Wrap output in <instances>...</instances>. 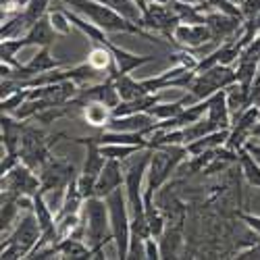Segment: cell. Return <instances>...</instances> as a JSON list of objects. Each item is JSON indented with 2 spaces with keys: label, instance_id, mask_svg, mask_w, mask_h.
<instances>
[{
  "label": "cell",
  "instance_id": "cell-28",
  "mask_svg": "<svg viewBox=\"0 0 260 260\" xmlns=\"http://www.w3.org/2000/svg\"><path fill=\"white\" fill-rule=\"evenodd\" d=\"M50 3H52V0H29L27 7H25V11H23V15L31 21V23H38L42 17L48 15Z\"/></svg>",
  "mask_w": 260,
  "mask_h": 260
},
{
  "label": "cell",
  "instance_id": "cell-19",
  "mask_svg": "<svg viewBox=\"0 0 260 260\" xmlns=\"http://www.w3.org/2000/svg\"><path fill=\"white\" fill-rule=\"evenodd\" d=\"M83 119L92 127H104L106 129V125L113 119V108L106 106L104 102H98V100H88L83 104Z\"/></svg>",
  "mask_w": 260,
  "mask_h": 260
},
{
  "label": "cell",
  "instance_id": "cell-34",
  "mask_svg": "<svg viewBox=\"0 0 260 260\" xmlns=\"http://www.w3.org/2000/svg\"><path fill=\"white\" fill-rule=\"evenodd\" d=\"M240 221L254 233L260 235V216L258 214H250V212H240Z\"/></svg>",
  "mask_w": 260,
  "mask_h": 260
},
{
  "label": "cell",
  "instance_id": "cell-36",
  "mask_svg": "<svg viewBox=\"0 0 260 260\" xmlns=\"http://www.w3.org/2000/svg\"><path fill=\"white\" fill-rule=\"evenodd\" d=\"M148 5H152V3H156V5H171V0H146Z\"/></svg>",
  "mask_w": 260,
  "mask_h": 260
},
{
  "label": "cell",
  "instance_id": "cell-25",
  "mask_svg": "<svg viewBox=\"0 0 260 260\" xmlns=\"http://www.w3.org/2000/svg\"><path fill=\"white\" fill-rule=\"evenodd\" d=\"M146 146H134V144H102L100 146V152L106 158H115V160H129L132 156H136L140 150H144Z\"/></svg>",
  "mask_w": 260,
  "mask_h": 260
},
{
  "label": "cell",
  "instance_id": "cell-4",
  "mask_svg": "<svg viewBox=\"0 0 260 260\" xmlns=\"http://www.w3.org/2000/svg\"><path fill=\"white\" fill-rule=\"evenodd\" d=\"M108 214H111V229H113V244L117 250V258H129V246H132V214H129L127 193L125 187L115 189L106 196Z\"/></svg>",
  "mask_w": 260,
  "mask_h": 260
},
{
  "label": "cell",
  "instance_id": "cell-32",
  "mask_svg": "<svg viewBox=\"0 0 260 260\" xmlns=\"http://www.w3.org/2000/svg\"><path fill=\"white\" fill-rule=\"evenodd\" d=\"M240 9L246 21H254L260 15V0H242Z\"/></svg>",
  "mask_w": 260,
  "mask_h": 260
},
{
  "label": "cell",
  "instance_id": "cell-1",
  "mask_svg": "<svg viewBox=\"0 0 260 260\" xmlns=\"http://www.w3.org/2000/svg\"><path fill=\"white\" fill-rule=\"evenodd\" d=\"M185 146H160L152 148L150 165L146 173V189H144V204L150 208L154 204V193L167 183V179L179 169V165L187 158Z\"/></svg>",
  "mask_w": 260,
  "mask_h": 260
},
{
  "label": "cell",
  "instance_id": "cell-37",
  "mask_svg": "<svg viewBox=\"0 0 260 260\" xmlns=\"http://www.w3.org/2000/svg\"><path fill=\"white\" fill-rule=\"evenodd\" d=\"M231 3H237V5H240V3H242V0H231Z\"/></svg>",
  "mask_w": 260,
  "mask_h": 260
},
{
  "label": "cell",
  "instance_id": "cell-11",
  "mask_svg": "<svg viewBox=\"0 0 260 260\" xmlns=\"http://www.w3.org/2000/svg\"><path fill=\"white\" fill-rule=\"evenodd\" d=\"M75 177V169L73 165L64 162V160H56L50 156V160L40 169V181H42V187L40 191H52V189H62L67 187L69 181Z\"/></svg>",
  "mask_w": 260,
  "mask_h": 260
},
{
  "label": "cell",
  "instance_id": "cell-35",
  "mask_svg": "<svg viewBox=\"0 0 260 260\" xmlns=\"http://www.w3.org/2000/svg\"><path fill=\"white\" fill-rule=\"evenodd\" d=\"M237 258H240V260H252V258L260 260V240H258V242H254L250 248L242 250L240 254H237Z\"/></svg>",
  "mask_w": 260,
  "mask_h": 260
},
{
  "label": "cell",
  "instance_id": "cell-5",
  "mask_svg": "<svg viewBox=\"0 0 260 260\" xmlns=\"http://www.w3.org/2000/svg\"><path fill=\"white\" fill-rule=\"evenodd\" d=\"M75 144H81L88 148V154H85V162L83 169L77 175V185L83 193V198H92L94 189H96V181L100 177V173L106 165V156L100 152V144L94 138H71Z\"/></svg>",
  "mask_w": 260,
  "mask_h": 260
},
{
  "label": "cell",
  "instance_id": "cell-12",
  "mask_svg": "<svg viewBox=\"0 0 260 260\" xmlns=\"http://www.w3.org/2000/svg\"><path fill=\"white\" fill-rule=\"evenodd\" d=\"M204 23L208 25L214 42H229L235 36H240L244 21L231 15H225V13H219L214 9H208L204 13Z\"/></svg>",
  "mask_w": 260,
  "mask_h": 260
},
{
  "label": "cell",
  "instance_id": "cell-26",
  "mask_svg": "<svg viewBox=\"0 0 260 260\" xmlns=\"http://www.w3.org/2000/svg\"><path fill=\"white\" fill-rule=\"evenodd\" d=\"M216 123L212 121V119H208V117H202L200 121H196V123H191V125H187L183 132H185V140H187V144L189 142H193V140H198V138H204V136H208V134H212V132H216Z\"/></svg>",
  "mask_w": 260,
  "mask_h": 260
},
{
  "label": "cell",
  "instance_id": "cell-21",
  "mask_svg": "<svg viewBox=\"0 0 260 260\" xmlns=\"http://www.w3.org/2000/svg\"><path fill=\"white\" fill-rule=\"evenodd\" d=\"M111 77L115 79V85H117V92L121 96V100H134V98H140L144 94H152L146 90V85L138 79H134L132 75H117V73H111Z\"/></svg>",
  "mask_w": 260,
  "mask_h": 260
},
{
  "label": "cell",
  "instance_id": "cell-6",
  "mask_svg": "<svg viewBox=\"0 0 260 260\" xmlns=\"http://www.w3.org/2000/svg\"><path fill=\"white\" fill-rule=\"evenodd\" d=\"M237 81V73L229 64H216V67L196 73L191 85H189V94L196 100H206L219 90L229 88L231 83Z\"/></svg>",
  "mask_w": 260,
  "mask_h": 260
},
{
  "label": "cell",
  "instance_id": "cell-2",
  "mask_svg": "<svg viewBox=\"0 0 260 260\" xmlns=\"http://www.w3.org/2000/svg\"><path fill=\"white\" fill-rule=\"evenodd\" d=\"M62 3L69 5L75 13L83 15L85 19H90L92 23H96L106 34H138V36H142V38H146L150 42H154L152 34H148L140 25L127 21L123 15H119L115 9L100 3V0H62Z\"/></svg>",
  "mask_w": 260,
  "mask_h": 260
},
{
  "label": "cell",
  "instance_id": "cell-33",
  "mask_svg": "<svg viewBox=\"0 0 260 260\" xmlns=\"http://www.w3.org/2000/svg\"><path fill=\"white\" fill-rule=\"evenodd\" d=\"M173 58H175V64H181V67H185V69L196 71V67H198V60L193 58V56H191L187 50L177 52V54H173Z\"/></svg>",
  "mask_w": 260,
  "mask_h": 260
},
{
  "label": "cell",
  "instance_id": "cell-7",
  "mask_svg": "<svg viewBox=\"0 0 260 260\" xmlns=\"http://www.w3.org/2000/svg\"><path fill=\"white\" fill-rule=\"evenodd\" d=\"M40 237H42V227L36 219L34 210H21L13 229L7 235H3V244H15L17 248L25 252V258H27L29 252L40 242Z\"/></svg>",
  "mask_w": 260,
  "mask_h": 260
},
{
  "label": "cell",
  "instance_id": "cell-14",
  "mask_svg": "<svg viewBox=\"0 0 260 260\" xmlns=\"http://www.w3.org/2000/svg\"><path fill=\"white\" fill-rule=\"evenodd\" d=\"M125 183V169L121 165V160L115 158H106V165L100 173V177L96 181V189H94V196L98 198H106L108 193H113L115 189L123 187Z\"/></svg>",
  "mask_w": 260,
  "mask_h": 260
},
{
  "label": "cell",
  "instance_id": "cell-22",
  "mask_svg": "<svg viewBox=\"0 0 260 260\" xmlns=\"http://www.w3.org/2000/svg\"><path fill=\"white\" fill-rule=\"evenodd\" d=\"M100 146L102 144H134V146H146L150 148V142L144 134H132V132H111V129H104L100 136L94 138Z\"/></svg>",
  "mask_w": 260,
  "mask_h": 260
},
{
  "label": "cell",
  "instance_id": "cell-30",
  "mask_svg": "<svg viewBox=\"0 0 260 260\" xmlns=\"http://www.w3.org/2000/svg\"><path fill=\"white\" fill-rule=\"evenodd\" d=\"M27 3L29 0H0V5H3V19H9L13 15L23 13Z\"/></svg>",
  "mask_w": 260,
  "mask_h": 260
},
{
  "label": "cell",
  "instance_id": "cell-9",
  "mask_svg": "<svg viewBox=\"0 0 260 260\" xmlns=\"http://www.w3.org/2000/svg\"><path fill=\"white\" fill-rule=\"evenodd\" d=\"M42 187L40 175L27 167L25 162H19L11 173L3 175V193L9 196H36Z\"/></svg>",
  "mask_w": 260,
  "mask_h": 260
},
{
  "label": "cell",
  "instance_id": "cell-29",
  "mask_svg": "<svg viewBox=\"0 0 260 260\" xmlns=\"http://www.w3.org/2000/svg\"><path fill=\"white\" fill-rule=\"evenodd\" d=\"M27 98H29V88H21V90L13 92L11 96L3 98V113H5V115H15V111H17V108L23 104Z\"/></svg>",
  "mask_w": 260,
  "mask_h": 260
},
{
  "label": "cell",
  "instance_id": "cell-20",
  "mask_svg": "<svg viewBox=\"0 0 260 260\" xmlns=\"http://www.w3.org/2000/svg\"><path fill=\"white\" fill-rule=\"evenodd\" d=\"M237 165H240V171L242 175L246 177V181L252 185V187H258L260 189V160L250 152V150L244 146L242 150H237Z\"/></svg>",
  "mask_w": 260,
  "mask_h": 260
},
{
  "label": "cell",
  "instance_id": "cell-15",
  "mask_svg": "<svg viewBox=\"0 0 260 260\" xmlns=\"http://www.w3.org/2000/svg\"><path fill=\"white\" fill-rule=\"evenodd\" d=\"M108 48H111V52L115 56V67H117L115 73L117 75H132V71L156 60L152 54H134L125 48H119L117 44H113V42H108Z\"/></svg>",
  "mask_w": 260,
  "mask_h": 260
},
{
  "label": "cell",
  "instance_id": "cell-23",
  "mask_svg": "<svg viewBox=\"0 0 260 260\" xmlns=\"http://www.w3.org/2000/svg\"><path fill=\"white\" fill-rule=\"evenodd\" d=\"M88 62L92 64L94 69H98L100 73H104V71L115 73L117 71L115 56H113L111 48H108V44H92L90 54H88Z\"/></svg>",
  "mask_w": 260,
  "mask_h": 260
},
{
  "label": "cell",
  "instance_id": "cell-27",
  "mask_svg": "<svg viewBox=\"0 0 260 260\" xmlns=\"http://www.w3.org/2000/svg\"><path fill=\"white\" fill-rule=\"evenodd\" d=\"M48 17H50V23H52V27L56 29L58 36H71L73 23H71L67 11H62V9H50L48 11Z\"/></svg>",
  "mask_w": 260,
  "mask_h": 260
},
{
  "label": "cell",
  "instance_id": "cell-24",
  "mask_svg": "<svg viewBox=\"0 0 260 260\" xmlns=\"http://www.w3.org/2000/svg\"><path fill=\"white\" fill-rule=\"evenodd\" d=\"M58 254L62 258H71V260L94 258L92 248L85 244L83 240H77V237H62V240L58 242Z\"/></svg>",
  "mask_w": 260,
  "mask_h": 260
},
{
  "label": "cell",
  "instance_id": "cell-3",
  "mask_svg": "<svg viewBox=\"0 0 260 260\" xmlns=\"http://www.w3.org/2000/svg\"><path fill=\"white\" fill-rule=\"evenodd\" d=\"M81 219L85 225V244L94 252V258H102V248L113 242L111 214H108L106 198H85L81 208Z\"/></svg>",
  "mask_w": 260,
  "mask_h": 260
},
{
  "label": "cell",
  "instance_id": "cell-8",
  "mask_svg": "<svg viewBox=\"0 0 260 260\" xmlns=\"http://www.w3.org/2000/svg\"><path fill=\"white\" fill-rule=\"evenodd\" d=\"M19 156H21V162H25L38 173L50 160V142H46V136L38 132L36 127L25 125L23 136H21Z\"/></svg>",
  "mask_w": 260,
  "mask_h": 260
},
{
  "label": "cell",
  "instance_id": "cell-17",
  "mask_svg": "<svg viewBox=\"0 0 260 260\" xmlns=\"http://www.w3.org/2000/svg\"><path fill=\"white\" fill-rule=\"evenodd\" d=\"M56 29L52 27L50 23V17H42L38 23L31 25V29L25 34V40H27V46H40V48H50L56 40Z\"/></svg>",
  "mask_w": 260,
  "mask_h": 260
},
{
  "label": "cell",
  "instance_id": "cell-16",
  "mask_svg": "<svg viewBox=\"0 0 260 260\" xmlns=\"http://www.w3.org/2000/svg\"><path fill=\"white\" fill-rule=\"evenodd\" d=\"M206 117L212 119L219 129H231L233 115H231V108L227 104V92L225 90H219L208 98V115Z\"/></svg>",
  "mask_w": 260,
  "mask_h": 260
},
{
  "label": "cell",
  "instance_id": "cell-13",
  "mask_svg": "<svg viewBox=\"0 0 260 260\" xmlns=\"http://www.w3.org/2000/svg\"><path fill=\"white\" fill-rule=\"evenodd\" d=\"M173 40L187 50L200 48V46L208 44V42H214L206 23H183V21L175 27V31H173Z\"/></svg>",
  "mask_w": 260,
  "mask_h": 260
},
{
  "label": "cell",
  "instance_id": "cell-31",
  "mask_svg": "<svg viewBox=\"0 0 260 260\" xmlns=\"http://www.w3.org/2000/svg\"><path fill=\"white\" fill-rule=\"evenodd\" d=\"M144 256H146L148 260H158V258H162V254H160V244L156 242L154 235H150V237H146V240H144Z\"/></svg>",
  "mask_w": 260,
  "mask_h": 260
},
{
  "label": "cell",
  "instance_id": "cell-18",
  "mask_svg": "<svg viewBox=\"0 0 260 260\" xmlns=\"http://www.w3.org/2000/svg\"><path fill=\"white\" fill-rule=\"evenodd\" d=\"M229 134H231V129H216V132H212V134H208V136H204V138L193 140V142L185 144L187 154H189V156H198V154L206 152V150H216V148H221V146L227 144Z\"/></svg>",
  "mask_w": 260,
  "mask_h": 260
},
{
  "label": "cell",
  "instance_id": "cell-10",
  "mask_svg": "<svg viewBox=\"0 0 260 260\" xmlns=\"http://www.w3.org/2000/svg\"><path fill=\"white\" fill-rule=\"evenodd\" d=\"M181 23L179 15L173 11L171 5H148V9L142 15V23L140 27H144L146 31H154V34H162L167 38H173V31Z\"/></svg>",
  "mask_w": 260,
  "mask_h": 260
}]
</instances>
